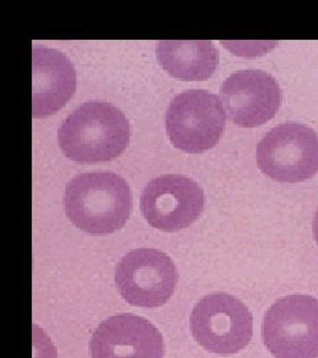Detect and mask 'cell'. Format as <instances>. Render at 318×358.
<instances>
[{
    "instance_id": "4fadbf2b",
    "label": "cell",
    "mask_w": 318,
    "mask_h": 358,
    "mask_svg": "<svg viewBox=\"0 0 318 358\" xmlns=\"http://www.w3.org/2000/svg\"><path fill=\"white\" fill-rule=\"evenodd\" d=\"M313 235H315V239L318 244V208L315 214V219H313Z\"/></svg>"
},
{
    "instance_id": "7c38bea8",
    "label": "cell",
    "mask_w": 318,
    "mask_h": 358,
    "mask_svg": "<svg viewBox=\"0 0 318 358\" xmlns=\"http://www.w3.org/2000/svg\"><path fill=\"white\" fill-rule=\"evenodd\" d=\"M155 52L166 72L185 81L207 80L219 64V51L208 40H161Z\"/></svg>"
},
{
    "instance_id": "ba28073f",
    "label": "cell",
    "mask_w": 318,
    "mask_h": 358,
    "mask_svg": "<svg viewBox=\"0 0 318 358\" xmlns=\"http://www.w3.org/2000/svg\"><path fill=\"white\" fill-rule=\"evenodd\" d=\"M203 208V190L196 182L180 174H165L152 179L140 195L142 214L158 230L187 229Z\"/></svg>"
},
{
    "instance_id": "30bf717a",
    "label": "cell",
    "mask_w": 318,
    "mask_h": 358,
    "mask_svg": "<svg viewBox=\"0 0 318 358\" xmlns=\"http://www.w3.org/2000/svg\"><path fill=\"white\" fill-rule=\"evenodd\" d=\"M89 349L92 358H164L165 355L158 328L131 313L102 321L90 338Z\"/></svg>"
},
{
    "instance_id": "6da1fadb",
    "label": "cell",
    "mask_w": 318,
    "mask_h": 358,
    "mask_svg": "<svg viewBox=\"0 0 318 358\" xmlns=\"http://www.w3.org/2000/svg\"><path fill=\"white\" fill-rule=\"evenodd\" d=\"M131 207L133 196L127 180L110 171L80 174L65 189L66 217L77 229L92 235L122 229Z\"/></svg>"
},
{
    "instance_id": "5b68a950",
    "label": "cell",
    "mask_w": 318,
    "mask_h": 358,
    "mask_svg": "<svg viewBox=\"0 0 318 358\" xmlns=\"http://www.w3.org/2000/svg\"><path fill=\"white\" fill-rule=\"evenodd\" d=\"M226 110L220 99L204 90L177 94L166 112V131L180 150L203 153L217 145L226 127Z\"/></svg>"
},
{
    "instance_id": "52a82bcc",
    "label": "cell",
    "mask_w": 318,
    "mask_h": 358,
    "mask_svg": "<svg viewBox=\"0 0 318 358\" xmlns=\"http://www.w3.org/2000/svg\"><path fill=\"white\" fill-rule=\"evenodd\" d=\"M178 282L175 264L168 256L154 248L127 252L115 271V284L130 306L157 308L166 304Z\"/></svg>"
},
{
    "instance_id": "8992f818",
    "label": "cell",
    "mask_w": 318,
    "mask_h": 358,
    "mask_svg": "<svg viewBox=\"0 0 318 358\" xmlns=\"http://www.w3.org/2000/svg\"><path fill=\"white\" fill-rule=\"evenodd\" d=\"M256 161L266 176L277 182L312 178L318 173V134L303 124H280L257 143Z\"/></svg>"
},
{
    "instance_id": "277c9868",
    "label": "cell",
    "mask_w": 318,
    "mask_h": 358,
    "mask_svg": "<svg viewBox=\"0 0 318 358\" xmlns=\"http://www.w3.org/2000/svg\"><path fill=\"white\" fill-rule=\"evenodd\" d=\"M191 333L207 352L229 356L242 352L254 336V319L247 306L232 294H207L194 307Z\"/></svg>"
},
{
    "instance_id": "7a4b0ae2",
    "label": "cell",
    "mask_w": 318,
    "mask_h": 358,
    "mask_svg": "<svg viewBox=\"0 0 318 358\" xmlns=\"http://www.w3.org/2000/svg\"><path fill=\"white\" fill-rule=\"evenodd\" d=\"M57 137L69 159L81 164L106 162L127 149L130 125L127 115L115 105L89 101L66 117Z\"/></svg>"
},
{
    "instance_id": "8fae6325",
    "label": "cell",
    "mask_w": 318,
    "mask_h": 358,
    "mask_svg": "<svg viewBox=\"0 0 318 358\" xmlns=\"http://www.w3.org/2000/svg\"><path fill=\"white\" fill-rule=\"evenodd\" d=\"M76 90V72L63 52L32 47V115L47 117L60 110Z\"/></svg>"
},
{
    "instance_id": "9c48e42d",
    "label": "cell",
    "mask_w": 318,
    "mask_h": 358,
    "mask_svg": "<svg viewBox=\"0 0 318 358\" xmlns=\"http://www.w3.org/2000/svg\"><path fill=\"white\" fill-rule=\"evenodd\" d=\"M220 97L229 120L242 128L264 125L281 105L276 78L256 69L239 71L227 77L220 87Z\"/></svg>"
},
{
    "instance_id": "3957f363",
    "label": "cell",
    "mask_w": 318,
    "mask_h": 358,
    "mask_svg": "<svg viewBox=\"0 0 318 358\" xmlns=\"http://www.w3.org/2000/svg\"><path fill=\"white\" fill-rule=\"evenodd\" d=\"M263 341L276 358H318V300L289 294L273 303L263 321Z\"/></svg>"
}]
</instances>
